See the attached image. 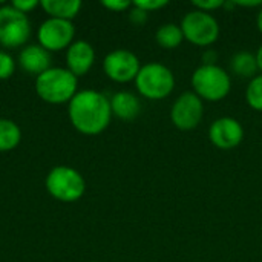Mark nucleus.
<instances>
[{
    "label": "nucleus",
    "mask_w": 262,
    "mask_h": 262,
    "mask_svg": "<svg viewBox=\"0 0 262 262\" xmlns=\"http://www.w3.org/2000/svg\"><path fill=\"white\" fill-rule=\"evenodd\" d=\"M135 86L144 98L158 101L172 94L175 88V75L163 63L152 61L141 66L135 78Z\"/></svg>",
    "instance_id": "nucleus-3"
},
{
    "label": "nucleus",
    "mask_w": 262,
    "mask_h": 262,
    "mask_svg": "<svg viewBox=\"0 0 262 262\" xmlns=\"http://www.w3.org/2000/svg\"><path fill=\"white\" fill-rule=\"evenodd\" d=\"M94 60H95L94 48L86 41H75L74 45L69 46L66 54L68 71H71L75 77L84 75L94 64Z\"/></svg>",
    "instance_id": "nucleus-12"
},
{
    "label": "nucleus",
    "mask_w": 262,
    "mask_h": 262,
    "mask_svg": "<svg viewBox=\"0 0 262 262\" xmlns=\"http://www.w3.org/2000/svg\"><path fill=\"white\" fill-rule=\"evenodd\" d=\"M14 72V60L9 54L0 52V80L9 78Z\"/></svg>",
    "instance_id": "nucleus-20"
},
{
    "label": "nucleus",
    "mask_w": 262,
    "mask_h": 262,
    "mask_svg": "<svg viewBox=\"0 0 262 262\" xmlns=\"http://www.w3.org/2000/svg\"><path fill=\"white\" fill-rule=\"evenodd\" d=\"M210 143L221 150H232L244 140V127L233 117H221L209 127Z\"/></svg>",
    "instance_id": "nucleus-10"
},
{
    "label": "nucleus",
    "mask_w": 262,
    "mask_h": 262,
    "mask_svg": "<svg viewBox=\"0 0 262 262\" xmlns=\"http://www.w3.org/2000/svg\"><path fill=\"white\" fill-rule=\"evenodd\" d=\"M230 68L233 74L243 78H250V80L256 77V72L259 71L258 63H256V55L249 51L236 52L230 60Z\"/></svg>",
    "instance_id": "nucleus-16"
},
{
    "label": "nucleus",
    "mask_w": 262,
    "mask_h": 262,
    "mask_svg": "<svg viewBox=\"0 0 262 262\" xmlns=\"http://www.w3.org/2000/svg\"><path fill=\"white\" fill-rule=\"evenodd\" d=\"M31 35V26L26 14L15 8H0V43L6 48L21 46Z\"/></svg>",
    "instance_id": "nucleus-7"
},
{
    "label": "nucleus",
    "mask_w": 262,
    "mask_h": 262,
    "mask_svg": "<svg viewBox=\"0 0 262 262\" xmlns=\"http://www.w3.org/2000/svg\"><path fill=\"white\" fill-rule=\"evenodd\" d=\"M246 101L253 111L262 112V74L250 80L246 89Z\"/></svg>",
    "instance_id": "nucleus-19"
},
{
    "label": "nucleus",
    "mask_w": 262,
    "mask_h": 262,
    "mask_svg": "<svg viewBox=\"0 0 262 262\" xmlns=\"http://www.w3.org/2000/svg\"><path fill=\"white\" fill-rule=\"evenodd\" d=\"M147 18H149V12L143 11V9L138 8V6H134V8L130 9V12H129V20H130L134 25H137V26H143V25L147 21Z\"/></svg>",
    "instance_id": "nucleus-23"
},
{
    "label": "nucleus",
    "mask_w": 262,
    "mask_h": 262,
    "mask_svg": "<svg viewBox=\"0 0 262 262\" xmlns=\"http://www.w3.org/2000/svg\"><path fill=\"white\" fill-rule=\"evenodd\" d=\"M256 26H258L259 32L262 34V8L259 9V12H258V17H256Z\"/></svg>",
    "instance_id": "nucleus-29"
},
{
    "label": "nucleus",
    "mask_w": 262,
    "mask_h": 262,
    "mask_svg": "<svg viewBox=\"0 0 262 262\" xmlns=\"http://www.w3.org/2000/svg\"><path fill=\"white\" fill-rule=\"evenodd\" d=\"M49 64H51V55L41 46H35V45L28 46L20 54V66L29 74L41 75L43 72L51 69Z\"/></svg>",
    "instance_id": "nucleus-13"
},
{
    "label": "nucleus",
    "mask_w": 262,
    "mask_h": 262,
    "mask_svg": "<svg viewBox=\"0 0 262 262\" xmlns=\"http://www.w3.org/2000/svg\"><path fill=\"white\" fill-rule=\"evenodd\" d=\"M181 31L184 40L190 41L195 46L207 48L213 45L220 37V25L218 20L204 11L193 9L187 12L181 20Z\"/></svg>",
    "instance_id": "nucleus-5"
},
{
    "label": "nucleus",
    "mask_w": 262,
    "mask_h": 262,
    "mask_svg": "<svg viewBox=\"0 0 262 262\" xmlns=\"http://www.w3.org/2000/svg\"><path fill=\"white\" fill-rule=\"evenodd\" d=\"M235 5H236V6H244V8H258V6H261L262 8V0H250V2H246V0H244V2H243V0L238 2V0H236Z\"/></svg>",
    "instance_id": "nucleus-27"
},
{
    "label": "nucleus",
    "mask_w": 262,
    "mask_h": 262,
    "mask_svg": "<svg viewBox=\"0 0 262 262\" xmlns=\"http://www.w3.org/2000/svg\"><path fill=\"white\" fill-rule=\"evenodd\" d=\"M195 6V9H200V11H204V12H213L215 9H220V8H224V2L223 0H196L192 3Z\"/></svg>",
    "instance_id": "nucleus-22"
},
{
    "label": "nucleus",
    "mask_w": 262,
    "mask_h": 262,
    "mask_svg": "<svg viewBox=\"0 0 262 262\" xmlns=\"http://www.w3.org/2000/svg\"><path fill=\"white\" fill-rule=\"evenodd\" d=\"M193 92L206 101L224 100L230 89V75L218 64H201L192 74Z\"/></svg>",
    "instance_id": "nucleus-2"
},
{
    "label": "nucleus",
    "mask_w": 262,
    "mask_h": 262,
    "mask_svg": "<svg viewBox=\"0 0 262 262\" xmlns=\"http://www.w3.org/2000/svg\"><path fill=\"white\" fill-rule=\"evenodd\" d=\"M106 75L117 83H127L135 80L141 66L138 57L127 49H115L109 52L103 61Z\"/></svg>",
    "instance_id": "nucleus-9"
},
{
    "label": "nucleus",
    "mask_w": 262,
    "mask_h": 262,
    "mask_svg": "<svg viewBox=\"0 0 262 262\" xmlns=\"http://www.w3.org/2000/svg\"><path fill=\"white\" fill-rule=\"evenodd\" d=\"M155 38H157V43L163 49H175L183 43L184 35H183L181 26L175 23H164L157 29Z\"/></svg>",
    "instance_id": "nucleus-17"
},
{
    "label": "nucleus",
    "mask_w": 262,
    "mask_h": 262,
    "mask_svg": "<svg viewBox=\"0 0 262 262\" xmlns=\"http://www.w3.org/2000/svg\"><path fill=\"white\" fill-rule=\"evenodd\" d=\"M46 187L54 198L64 203H72L83 196L84 180L77 170L60 166L49 172Z\"/></svg>",
    "instance_id": "nucleus-6"
},
{
    "label": "nucleus",
    "mask_w": 262,
    "mask_h": 262,
    "mask_svg": "<svg viewBox=\"0 0 262 262\" xmlns=\"http://www.w3.org/2000/svg\"><path fill=\"white\" fill-rule=\"evenodd\" d=\"M204 115L203 100L195 92L181 94L172 104L170 121L180 130H192L198 127Z\"/></svg>",
    "instance_id": "nucleus-8"
},
{
    "label": "nucleus",
    "mask_w": 262,
    "mask_h": 262,
    "mask_svg": "<svg viewBox=\"0 0 262 262\" xmlns=\"http://www.w3.org/2000/svg\"><path fill=\"white\" fill-rule=\"evenodd\" d=\"M130 2H126V0H104L103 2V6L111 9V11H115V12H121L127 8H130Z\"/></svg>",
    "instance_id": "nucleus-24"
},
{
    "label": "nucleus",
    "mask_w": 262,
    "mask_h": 262,
    "mask_svg": "<svg viewBox=\"0 0 262 262\" xmlns=\"http://www.w3.org/2000/svg\"><path fill=\"white\" fill-rule=\"evenodd\" d=\"M111 109H112V114L117 115L120 120L130 121V120H134V118H137L140 115L141 103L137 98V95L123 91V92H117L112 97Z\"/></svg>",
    "instance_id": "nucleus-14"
},
{
    "label": "nucleus",
    "mask_w": 262,
    "mask_h": 262,
    "mask_svg": "<svg viewBox=\"0 0 262 262\" xmlns=\"http://www.w3.org/2000/svg\"><path fill=\"white\" fill-rule=\"evenodd\" d=\"M256 63H258V69L262 72V45L258 48V51H256Z\"/></svg>",
    "instance_id": "nucleus-28"
},
{
    "label": "nucleus",
    "mask_w": 262,
    "mask_h": 262,
    "mask_svg": "<svg viewBox=\"0 0 262 262\" xmlns=\"http://www.w3.org/2000/svg\"><path fill=\"white\" fill-rule=\"evenodd\" d=\"M11 6L25 14V12H28V11H31L32 8L37 6V0H15V2L11 3Z\"/></svg>",
    "instance_id": "nucleus-25"
},
{
    "label": "nucleus",
    "mask_w": 262,
    "mask_h": 262,
    "mask_svg": "<svg viewBox=\"0 0 262 262\" xmlns=\"http://www.w3.org/2000/svg\"><path fill=\"white\" fill-rule=\"evenodd\" d=\"M41 6L48 14L52 15V18L69 20L78 14L81 8V2L80 0H43Z\"/></svg>",
    "instance_id": "nucleus-15"
},
{
    "label": "nucleus",
    "mask_w": 262,
    "mask_h": 262,
    "mask_svg": "<svg viewBox=\"0 0 262 262\" xmlns=\"http://www.w3.org/2000/svg\"><path fill=\"white\" fill-rule=\"evenodd\" d=\"M167 5H169V2H166V0H138V2H134V6L141 8L146 12L158 11V9H161V8H164Z\"/></svg>",
    "instance_id": "nucleus-21"
},
{
    "label": "nucleus",
    "mask_w": 262,
    "mask_h": 262,
    "mask_svg": "<svg viewBox=\"0 0 262 262\" xmlns=\"http://www.w3.org/2000/svg\"><path fill=\"white\" fill-rule=\"evenodd\" d=\"M203 64H216L218 61V52L213 49H206L201 55Z\"/></svg>",
    "instance_id": "nucleus-26"
},
{
    "label": "nucleus",
    "mask_w": 262,
    "mask_h": 262,
    "mask_svg": "<svg viewBox=\"0 0 262 262\" xmlns=\"http://www.w3.org/2000/svg\"><path fill=\"white\" fill-rule=\"evenodd\" d=\"M74 25L69 20L49 18L38 29V40L46 51H60L72 41Z\"/></svg>",
    "instance_id": "nucleus-11"
},
{
    "label": "nucleus",
    "mask_w": 262,
    "mask_h": 262,
    "mask_svg": "<svg viewBox=\"0 0 262 262\" xmlns=\"http://www.w3.org/2000/svg\"><path fill=\"white\" fill-rule=\"evenodd\" d=\"M20 143V129L9 120H0V152L11 150Z\"/></svg>",
    "instance_id": "nucleus-18"
},
{
    "label": "nucleus",
    "mask_w": 262,
    "mask_h": 262,
    "mask_svg": "<svg viewBox=\"0 0 262 262\" xmlns=\"http://www.w3.org/2000/svg\"><path fill=\"white\" fill-rule=\"evenodd\" d=\"M111 101L97 91H83L69 103V118L74 127L84 135L103 132L111 121Z\"/></svg>",
    "instance_id": "nucleus-1"
},
{
    "label": "nucleus",
    "mask_w": 262,
    "mask_h": 262,
    "mask_svg": "<svg viewBox=\"0 0 262 262\" xmlns=\"http://www.w3.org/2000/svg\"><path fill=\"white\" fill-rule=\"evenodd\" d=\"M77 89V77L61 68H51L37 77L35 91L48 103H64L72 100Z\"/></svg>",
    "instance_id": "nucleus-4"
}]
</instances>
